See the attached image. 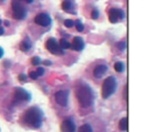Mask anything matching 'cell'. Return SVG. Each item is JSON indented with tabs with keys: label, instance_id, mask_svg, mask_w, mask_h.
Returning <instances> with one entry per match:
<instances>
[{
	"label": "cell",
	"instance_id": "1",
	"mask_svg": "<svg viewBox=\"0 0 144 132\" xmlns=\"http://www.w3.org/2000/svg\"><path fill=\"white\" fill-rule=\"evenodd\" d=\"M76 98L82 108H89L94 103V92L85 83H80L76 87Z\"/></svg>",
	"mask_w": 144,
	"mask_h": 132
},
{
	"label": "cell",
	"instance_id": "2",
	"mask_svg": "<svg viewBox=\"0 0 144 132\" xmlns=\"http://www.w3.org/2000/svg\"><path fill=\"white\" fill-rule=\"evenodd\" d=\"M24 122L32 128H40L43 123V112L37 107H32L24 113Z\"/></svg>",
	"mask_w": 144,
	"mask_h": 132
},
{
	"label": "cell",
	"instance_id": "3",
	"mask_svg": "<svg viewBox=\"0 0 144 132\" xmlns=\"http://www.w3.org/2000/svg\"><path fill=\"white\" fill-rule=\"evenodd\" d=\"M116 87H118V83L114 77L109 76L106 78L102 86V97L104 99L109 98L113 94H114Z\"/></svg>",
	"mask_w": 144,
	"mask_h": 132
},
{
	"label": "cell",
	"instance_id": "4",
	"mask_svg": "<svg viewBox=\"0 0 144 132\" xmlns=\"http://www.w3.org/2000/svg\"><path fill=\"white\" fill-rule=\"evenodd\" d=\"M45 46H46L47 50H50L52 54H55V55L64 54V50L60 47L59 43L53 38H50V39H47V41L45 44Z\"/></svg>",
	"mask_w": 144,
	"mask_h": 132
},
{
	"label": "cell",
	"instance_id": "5",
	"mask_svg": "<svg viewBox=\"0 0 144 132\" xmlns=\"http://www.w3.org/2000/svg\"><path fill=\"white\" fill-rule=\"evenodd\" d=\"M12 9H13V16L17 20H23L26 17V9L18 0H14L12 2Z\"/></svg>",
	"mask_w": 144,
	"mask_h": 132
},
{
	"label": "cell",
	"instance_id": "6",
	"mask_svg": "<svg viewBox=\"0 0 144 132\" xmlns=\"http://www.w3.org/2000/svg\"><path fill=\"white\" fill-rule=\"evenodd\" d=\"M32 98L31 94L29 92H27L26 90L22 88H16L15 89V99L16 102H29Z\"/></svg>",
	"mask_w": 144,
	"mask_h": 132
},
{
	"label": "cell",
	"instance_id": "7",
	"mask_svg": "<svg viewBox=\"0 0 144 132\" xmlns=\"http://www.w3.org/2000/svg\"><path fill=\"white\" fill-rule=\"evenodd\" d=\"M124 18V12L122 10L115 9V8H113V9L109 10V19L112 23H116L119 19L122 20Z\"/></svg>",
	"mask_w": 144,
	"mask_h": 132
},
{
	"label": "cell",
	"instance_id": "8",
	"mask_svg": "<svg viewBox=\"0 0 144 132\" xmlns=\"http://www.w3.org/2000/svg\"><path fill=\"white\" fill-rule=\"evenodd\" d=\"M36 24L43 26V27H47L50 26L51 23V19H50V15L45 14V13H40V14L37 15L35 18Z\"/></svg>",
	"mask_w": 144,
	"mask_h": 132
},
{
	"label": "cell",
	"instance_id": "9",
	"mask_svg": "<svg viewBox=\"0 0 144 132\" xmlns=\"http://www.w3.org/2000/svg\"><path fill=\"white\" fill-rule=\"evenodd\" d=\"M55 101L56 103L62 106V107H66L68 103V92L67 91H59L55 94Z\"/></svg>",
	"mask_w": 144,
	"mask_h": 132
},
{
	"label": "cell",
	"instance_id": "10",
	"mask_svg": "<svg viewBox=\"0 0 144 132\" xmlns=\"http://www.w3.org/2000/svg\"><path fill=\"white\" fill-rule=\"evenodd\" d=\"M61 131L62 132H75L76 125L72 118H67L61 124Z\"/></svg>",
	"mask_w": 144,
	"mask_h": 132
},
{
	"label": "cell",
	"instance_id": "11",
	"mask_svg": "<svg viewBox=\"0 0 144 132\" xmlns=\"http://www.w3.org/2000/svg\"><path fill=\"white\" fill-rule=\"evenodd\" d=\"M85 44H84V40L81 37H75L73 39V41L72 44H70V47L72 49H74L76 51H81L82 49L84 48Z\"/></svg>",
	"mask_w": 144,
	"mask_h": 132
},
{
	"label": "cell",
	"instance_id": "12",
	"mask_svg": "<svg viewBox=\"0 0 144 132\" xmlns=\"http://www.w3.org/2000/svg\"><path fill=\"white\" fill-rule=\"evenodd\" d=\"M108 71V67L104 65V64H101L98 65L96 68L94 69V76L96 78H101L105 75V73Z\"/></svg>",
	"mask_w": 144,
	"mask_h": 132
},
{
	"label": "cell",
	"instance_id": "13",
	"mask_svg": "<svg viewBox=\"0 0 144 132\" xmlns=\"http://www.w3.org/2000/svg\"><path fill=\"white\" fill-rule=\"evenodd\" d=\"M31 46H32V43L29 39H24L20 44V49L22 51H28L31 48Z\"/></svg>",
	"mask_w": 144,
	"mask_h": 132
},
{
	"label": "cell",
	"instance_id": "14",
	"mask_svg": "<svg viewBox=\"0 0 144 132\" xmlns=\"http://www.w3.org/2000/svg\"><path fill=\"white\" fill-rule=\"evenodd\" d=\"M119 128L122 131H126L127 130V119H126V117H124L120 119V121H119Z\"/></svg>",
	"mask_w": 144,
	"mask_h": 132
},
{
	"label": "cell",
	"instance_id": "15",
	"mask_svg": "<svg viewBox=\"0 0 144 132\" xmlns=\"http://www.w3.org/2000/svg\"><path fill=\"white\" fill-rule=\"evenodd\" d=\"M79 132H93V129L91 127V125L86 123V124H83L81 127L79 128Z\"/></svg>",
	"mask_w": 144,
	"mask_h": 132
},
{
	"label": "cell",
	"instance_id": "16",
	"mask_svg": "<svg viewBox=\"0 0 144 132\" xmlns=\"http://www.w3.org/2000/svg\"><path fill=\"white\" fill-rule=\"evenodd\" d=\"M114 70L116 72H122L124 70V64L122 62H120V61L115 62V64H114Z\"/></svg>",
	"mask_w": 144,
	"mask_h": 132
},
{
	"label": "cell",
	"instance_id": "17",
	"mask_svg": "<svg viewBox=\"0 0 144 132\" xmlns=\"http://www.w3.org/2000/svg\"><path fill=\"white\" fill-rule=\"evenodd\" d=\"M59 45L62 49H67L70 47V44L65 39H61L59 41Z\"/></svg>",
	"mask_w": 144,
	"mask_h": 132
},
{
	"label": "cell",
	"instance_id": "18",
	"mask_svg": "<svg viewBox=\"0 0 144 132\" xmlns=\"http://www.w3.org/2000/svg\"><path fill=\"white\" fill-rule=\"evenodd\" d=\"M71 8H72V4H71V2H69V1H65V2L62 3V9L65 10V11H68Z\"/></svg>",
	"mask_w": 144,
	"mask_h": 132
},
{
	"label": "cell",
	"instance_id": "19",
	"mask_svg": "<svg viewBox=\"0 0 144 132\" xmlns=\"http://www.w3.org/2000/svg\"><path fill=\"white\" fill-rule=\"evenodd\" d=\"M76 29L78 32H83L84 31V25L81 23L80 20H77V22H76Z\"/></svg>",
	"mask_w": 144,
	"mask_h": 132
},
{
	"label": "cell",
	"instance_id": "20",
	"mask_svg": "<svg viewBox=\"0 0 144 132\" xmlns=\"http://www.w3.org/2000/svg\"><path fill=\"white\" fill-rule=\"evenodd\" d=\"M40 62H42V60H40V57H38V56H35V57H33V58H32V64H33V65H35V66L39 65Z\"/></svg>",
	"mask_w": 144,
	"mask_h": 132
},
{
	"label": "cell",
	"instance_id": "21",
	"mask_svg": "<svg viewBox=\"0 0 144 132\" xmlns=\"http://www.w3.org/2000/svg\"><path fill=\"white\" fill-rule=\"evenodd\" d=\"M64 26L65 27H67V28H71V27H73L74 26V22L72 21V20H65L64 21Z\"/></svg>",
	"mask_w": 144,
	"mask_h": 132
},
{
	"label": "cell",
	"instance_id": "22",
	"mask_svg": "<svg viewBox=\"0 0 144 132\" xmlns=\"http://www.w3.org/2000/svg\"><path fill=\"white\" fill-rule=\"evenodd\" d=\"M36 73L38 74V76H39V77H40V76H43V75L45 74V68H43V67H39V68L37 69Z\"/></svg>",
	"mask_w": 144,
	"mask_h": 132
},
{
	"label": "cell",
	"instance_id": "23",
	"mask_svg": "<svg viewBox=\"0 0 144 132\" xmlns=\"http://www.w3.org/2000/svg\"><path fill=\"white\" fill-rule=\"evenodd\" d=\"M99 16H100V14H99V11H98V10H94V11L92 12V18H93L94 20L98 19Z\"/></svg>",
	"mask_w": 144,
	"mask_h": 132
},
{
	"label": "cell",
	"instance_id": "24",
	"mask_svg": "<svg viewBox=\"0 0 144 132\" xmlns=\"http://www.w3.org/2000/svg\"><path fill=\"white\" fill-rule=\"evenodd\" d=\"M29 76H30L32 79H34V80L39 78V76H38V74L36 73V71H31L30 74H29Z\"/></svg>",
	"mask_w": 144,
	"mask_h": 132
},
{
	"label": "cell",
	"instance_id": "25",
	"mask_svg": "<svg viewBox=\"0 0 144 132\" xmlns=\"http://www.w3.org/2000/svg\"><path fill=\"white\" fill-rule=\"evenodd\" d=\"M27 78H28V76L25 75V74H20V75H19V80L22 81V82H25V81H27Z\"/></svg>",
	"mask_w": 144,
	"mask_h": 132
},
{
	"label": "cell",
	"instance_id": "26",
	"mask_svg": "<svg viewBox=\"0 0 144 132\" xmlns=\"http://www.w3.org/2000/svg\"><path fill=\"white\" fill-rule=\"evenodd\" d=\"M118 46H119V48L120 49V50H124L125 47H126V44H125V43H124V41H121V43H119V44H118Z\"/></svg>",
	"mask_w": 144,
	"mask_h": 132
},
{
	"label": "cell",
	"instance_id": "27",
	"mask_svg": "<svg viewBox=\"0 0 144 132\" xmlns=\"http://www.w3.org/2000/svg\"><path fill=\"white\" fill-rule=\"evenodd\" d=\"M4 33H5V30H4V28H3V27H0V36H2Z\"/></svg>",
	"mask_w": 144,
	"mask_h": 132
},
{
	"label": "cell",
	"instance_id": "28",
	"mask_svg": "<svg viewBox=\"0 0 144 132\" xmlns=\"http://www.w3.org/2000/svg\"><path fill=\"white\" fill-rule=\"evenodd\" d=\"M3 54H4V51H3V49L0 47V58L3 56Z\"/></svg>",
	"mask_w": 144,
	"mask_h": 132
},
{
	"label": "cell",
	"instance_id": "29",
	"mask_svg": "<svg viewBox=\"0 0 144 132\" xmlns=\"http://www.w3.org/2000/svg\"><path fill=\"white\" fill-rule=\"evenodd\" d=\"M43 63L45 64V65H50L51 62H50V61H43Z\"/></svg>",
	"mask_w": 144,
	"mask_h": 132
},
{
	"label": "cell",
	"instance_id": "30",
	"mask_svg": "<svg viewBox=\"0 0 144 132\" xmlns=\"http://www.w3.org/2000/svg\"><path fill=\"white\" fill-rule=\"evenodd\" d=\"M24 1H26L27 3H33L34 2V0H24Z\"/></svg>",
	"mask_w": 144,
	"mask_h": 132
},
{
	"label": "cell",
	"instance_id": "31",
	"mask_svg": "<svg viewBox=\"0 0 144 132\" xmlns=\"http://www.w3.org/2000/svg\"><path fill=\"white\" fill-rule=\"evenodd\" d=\"M4 23H5V25H6V26H7V27H8V26H10V23H9L8 21H5Z\"/></svg>",
	"mask_w": 144,
	"mask_h": 132
},
{
	"label": "cell",
	"instance_id": "32",
	"mask_svg": "<svg viewBox=\"0 0 144 132\" xmlns=\"http://www.w3.org/2000/svg\"><path fill=\"white\" fill-rule=\"evenodd\" d=\"M2 22H3V21H2V20H0V25L2 24Z\"/></svg>",
	"mask_w": 144,
	"mask_h": 132
}]
</instances>
